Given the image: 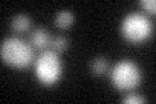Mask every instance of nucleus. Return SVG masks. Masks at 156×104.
Instances as JSON below:
<instances>
[{"mask_svg": "<svg viewBox=\"0 0 156 104\" xmlns=\"http://www.w3.org/2000/svg\"><path fill=\"white\" fill-rule=\"evenodd\" d=\"M2 60L17 69L29 66L34 60V49L30 43L21 38L11 37L2 42L0 46Z\"/></svg>", "mask_w": 156, "mask_h": 104, "instance_id": "nucleus-1", "label": "nucleus"}, {"mask_svg": "<svg viewBox=\"0 0 156 104\" xmlns=\"http://www.w3.org/2000/svg\"><path fill=\"white\" fill-rule=\"evenodd\" d=\"M35 76L42 85L52 86L60 81L62 76V63L55 51L44 49L35 60Z\"/></svg>", "mask_w": 156, "mask_h": 104, "instance_id": "nucleus-2", "label": "nucleus"}, {"mask_svg": "<svg viewBox=\"0 0 156 104\" xmlns=\"http://www.w3.org/2000/svg\"><path fill=\"white\" fill-rule=\"evenodd\" d=\"M121 34L129 43H142L151 35L152 23L140 12H130L121 22Z\"/></svg>", "mask_w": 156, "mask_h": 104, "instance_id": "nucleus-3", "label": "nucleus"}, {"mask_svg": "<svg viewBox=\"0 0 156 104\" xmlns=\"http://www.w3.org/2000/svg\"><path fill=\"white\" fill-rule=\"evenodd\" d=\"M142 81V70L131 60H121L115 64L111 70V82L117 90H133Z\"/></svg>", "mask_w": 156, "mask_h": 104, "instance_id": "nucleus-4", "label": "nucleus"}, {"mask_svg": "<svg viewBox=\"0 0 156 104\" xmlns=\"http://www.w3.org/2000/svg\"><path fill=\"white\" fill-rule=\"evenodd\" d=\"M51 42H52V39H51L50 33H48V30L44 27L35 29L30 35V44L34 48L44 49V48H47V46Z\"/></svg>", "mask_w": 156, "mask_h": 104, "instance_id": "nucleus-5", "label": "nucleus"}, {"mask_svg": "<svg viewBox=\"0 0 156 104\" xmlns=\"http://www.w3.org/2000/svg\"><path fill=\"white\" fill-rule=\"evenodd\" d=\"M11 26H12L14 33L22 34V33H25V31H27L29 29H30L31 20L25 13H18V14H16V16L12 18Z\"/></svg>", "mask_w": 156, "mask_h": 104, "instance_id": "nucleus-6", "label": "nucleus"}, {"mask_svg": "<svg viewBox=\"0 0 156 104\" xmlns=\"http://www.w3.org/2000/svg\"><path fill=\"white\" fill-rule=\"evenodd\" d=\"M90 69L94 76H103L108 72L109 69V63L105 57L103 56H99V57H95L94 60L90 63Z\"/></svg>", "mask_w": 156, "mask_h": 104, "instance_id": "nucleus-7", "label": "nucleus"}, {"mask_svg": "<svg viewBox=\"0 0 156 104\" xmlns=\"http://www.w3.org/2000/svg\"><path fill=\"white\" fill-rule=\"evenodd\" d=\"M73 22H74V14H73L70 11H68V9L60 11V12L56 14V17H55L56 26H58L60 29L69 27Z\"/></svg>", "mask_w": 156, "mask_h": 104, "instance_id": "nucleus-8", "label": "nucleus"}, {"mask_svg": "<svg viewBox=\"0 0 156 104\" xmlns=\"http://www.w3.org/2000/svg\"><path fill=\"white\" fill-rule=\"evenodd\" d=\"M52 48L55 52H62L64 49H66L68 44H69V42H68V38L64 37V35H57L56 38L52 39Z\"/></svg>", "mask_w": 156, "mask_h": 104, "instance_id": "nucleus-9", "label": "nucleus"}, {"mask_svg": "<svg viewBox=\"0 0 156 104\" xmlns=\"http://www.w3.org/2000/svg\"><path fill=\"white\" fill-rule=\"evenodd\" d=\"M147 100L138 94H129L125 98H122V103H130V104H138V103H146Z\"/></svg>", "mask_w": 156, "mask_h": 104, "instance_id": "nucleus-10", "label": "nucleus"}, {"mask_svg": "<svg viewBox=\"0 0 156 104\" xmlns=\"http://www.w3.org/2000/svg\"><path fill=\"white\" fill-rule=\"evenodd\" d=\"M139 4L143 7L144 11H147L150 13H155V11H156V2L155 0H140Z\"/></svg>", "mask_w": 156, "mask_h": 104, "instance_id": "nucleus-11", "label": "nucleus"}]
</instances>
